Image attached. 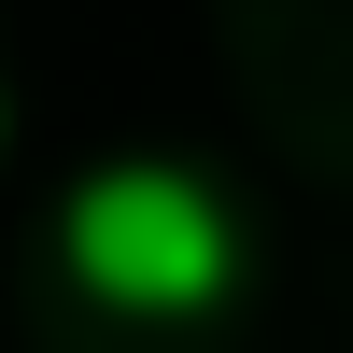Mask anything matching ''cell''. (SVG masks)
<instances>
[{"mask_svg": "<svg viewBox=\"0 0 353 353\" xmlns=\"http://www.w3.org/2000/svg\"><path fill=\"white\" fill-rule=\"evenodd\" d=\"M0 141H14V99H0Z\"/></svg>", "mask_w": 353, "mask_h": 353, "instance_id": "2", "label": "cell"}, {"mask_svg": "<svg viewBox=\"0 0 353 353\" xmlns=\"http://www.w3.org/2000/svg\"><path fill=\"white\" fill-rule=\"evenodd\" d=\"M57 254L85 269V297L113 311H156V325H198V311L241 297L254 241H241V198L212 184L198 156H99L57 212Z\"/></svg>", "mask_w": 353, "mask_h": 353, "instance_id": "1", "label": "cell"}]
</instances>
